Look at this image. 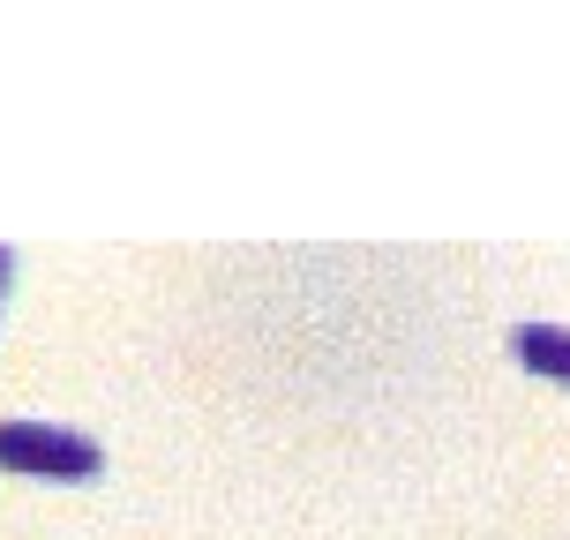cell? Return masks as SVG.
Listing matches in <instances>:
<instances>
[{"mask_svg":"<svg viewBox=\"0 0 570 540\" xmlns=\"http://www.w3.org/2000/svg\"><path fill=\"white\" fill-rule=\"evenodd\" d=\"M0 458L30 465V473H98L106 443L83 435V428H60V421H0Z\"/></svg>","mask_w":570,"mask_h":540,"instance_id":"cell-1","label":"cell"},{"mask_svg":"<svg viewBox=\"0 0 570 540\" xmlns=\"http://www.w3.org/2000/svg\"><path fill=\"white\" fill-rule=\"evenodd\" d=\"M511 353L548 375H570V331L563 323H511Z\"/></svg>","mask_w":570,"mask_h":540,"instance_id":"cell-2","label":"cell"},{"mask_svg":"<svg viewBox=\"0 0 570 540\" xmlns=\"http://www.w3.org/2000/svg\"><path fill=\"white\" fill-rule=\"evenodd\" d=\"M0 278H8V248H0Z\"/></svg>","mask_w":570,"mask_h":540,"instance_id":"cell-3","label":"cell"}]
</instances>
